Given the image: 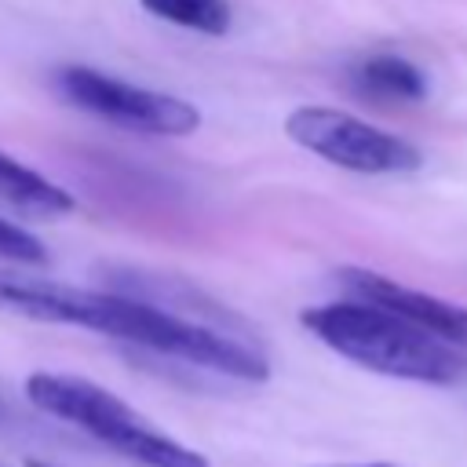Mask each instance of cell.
<instances>
[{"instance_id":"obj_5","label":"cell","mask_w":467,"mask_h":467,"mask_svg":"<svg viewBox=\"0 0 467 467\" xmlns=\"http://www.w3.org/2000/svg\"><path fill=\"white\" fill-rule=\"evenodd\" d=\"M55 88L77 106L109 124L142 131V135H190L201 124V109L179 95L153 91L109 77L91 66H62Z\"/></svg>"},{"instance_id":"obj_12","label":"cell","mask_w":467,"mask_h":467,"mask_svg":"<svg viewBox=\"0 0 467 467\" xmlns=\"http://www.w3.org/2000/svg\"><path fill=\"white\" fill-rule=\"evenodd\" d=\"M26 467H55V463H40V460H29Z\"/></svg>"},{"instance_id":"obj_3","label":"cell","mask_w":467,"mask_h":467,"mask_svg":"<svg viewBox=\"0 0 467 467\" xmlns=\"http://www.w3.org/2000/svg\"><path fill=\"white\" fill-rule=\"evenodd\" d=\"M26 394L40 412L73 423L77 431L142 467H212L197 449L157 431L142 412H135L102 383L62 372H33L26 379Z\"/></svg>"},{"instance_id":"obj_8","label":"cell","mask_w":467,"mask_h":467,"mask_svg":"<svg viewBox=\"0 0 467 467\" xmlns=\"http://www.w3.org/2000/svg\"><path fill=\"white\" fill-rule=\"evenodd\" d=\"M354 88L383 102H420L427 99V77L401 55H372L354 69Z\"/></svg>"},{"instance_id":"obj_1","label":"cell","mask_w":467,"mask_h":467,"mask_svg":"<svg viewBox=\"0 0 467 467\" xmlns=\"http://www.w3.org/2000/svg\"><path fill=\"white\" fill-rule=\"evenodd\" d=\"M0 306L36 317V321L91 328V332L223 372L234 379L263 383L270 376L266 358L244 339L208 328L201 321H190L182 314H171L135 296L73 288V285H55V281H36V277H18V274L0 270Z\"/></svg>"},{"instance_id":"obj_7","label":"cell","mask_w":467,"mask_h":467,"mask_svg":"<svg viewBox=\"0 0 467 467\" xmlns=\"http://www.w3.org/2000/svg\"><path fill=\"white\" fill-rule=\"evenodd\" d=\"M0 201H7L11 208H18L26 215H36V219L69 215L77 208L69 190H62L58 182H51L47 175H40L29 164L15 161L4 150H0Z\"/></svg>"},{"instance_id":"obj_2","label":"cell","mask_w":467,"mask_h":467,"mask_svg":"<svg viewBox=\"0 0 467 467\" xmlns=\"http://www.w3.org/2000/svg\"><path fill=\"white\" fill-rule=\"evenodd\" d=\"M328 350L339 358L394 379L456 387L467 383V354L423 332L409 317L368 303V299H339L306 306L299 317Z\"/></svg>"},{"instance_id":"obj_9","label":"cell","mask_w":467,"mask_h":467,"mask_svg":"<svg viewBox=\"0 0 467 467\" xmlns=\"http://www.w3.org/2000/svg\"><path fill=\"white\" fill-rule=\"evenodd\" d=\"M146 15L204 33V36H223L234 22V11L226 0H139Z\"/></svg>"},{"instance_id":"obj_10","label":"cell","mask_w":467,"mask_h":467,"mask_svg":"<svg viewBox=\"0 0 467 467\" xmlns=\"http://www.w3.org/2000/svg\"><path fill=\"white\" fill-rule=\"evenodd\" d=\"M0 259L4 263H47V248L36 234L0 219Z\"/></svg>"},{"instance_id":"obj_6","label":"cell","mask_w":467,"mask_h":467,"mask_svg":"<svg viewBox=\"0 0 467 467\" xmlns=\"http://www.w3.org/2000/svg\"><path fill=\"white\" fill-rule=\"evenodd\" d=\"M339 285L350 296L368 299V303H379V306L409 317L423 332L438 336L441 343H449V347H456V350L467 354V306L449 303V299L431 296V292H420V288H409V285H398L394 277H383V274L361 270V266L339 270Z\"/></svg>"},{"instance_id":"obj_11","label":"cell","mask_w":467,"mask_h":467,"mask_svg":"<svg viewBox=\"0 0 467 467\" xmlns=\"http://www.w3.org/2000/svg\"><path fill=\"white\" fill-rule=\"evenodd\" d=\"M339 467H394V463H339Z\"/></svg>"},{"instance_id":"obj_4","label":"cell","mask_w":467,"mask_h":467,"mask_svg":"<svg viewBox=\"0 0 467 467\" xmlns=\"http://www.w3.org/2000/svg\"><path fill=\"white\" fill-rule=\"evenodd\" d=\"M285 131L296 146L358 175H405L423 164L420 150L409 139L332 106L292 109L285 117Z\"/></svg>"}]
</instances>
